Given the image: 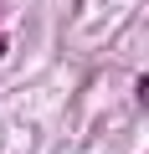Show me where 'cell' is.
I'll return each mask as SVG.
<instances>
[{"mask_svg":"<svg viewBox=\"0 0 149 154\" xmlns=\"http://www.w3.org/2000/svg\"><path fill=\"white\" fill-rule=\"evenodd\" d=\"M139 108H149V77L139 82Z\"/></svg>","mask_w":149,"mask_h":154,"instance_id":"6da1fadb","label":"cell"}]
</instances>
